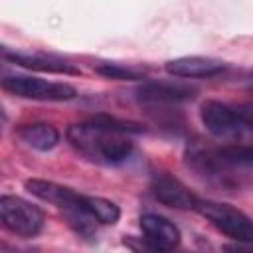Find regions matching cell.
I'll return each mask as SVG.
<instances>
[{"label": "cell", "mask_w": 253, "mask_h": 253, "mask_svg": "<svg viewBox=\"0 0 253 253\" xmlns=\"http://www.w3.org/2000/svg\"><path fill=\"white\" fill-rule=\"evenodd\" d=\"M200 117L208 132L213 136H231L243 126H253V113L229 107L221 101H206L200 107Z\"/></svg>", "instance_id": "cell-5"}, {"label": "cell", "mask_w": 253, "mask_h": 253, "mask_svg": "<svg viewBox=\"0 0 253 253\" xmlns=\"http://www.w3.org/2000/svg\"><path fill=\"white\" fill-rule=\"evenodd\" d=\"M0 217L8 231L22 235V237H34L43 229L45 215L43 211L20 198V196H2L0 198Z\"/></svg>", "instance_id": "cell-3"}, {"label": "cell", "mask_w": 253, "mask_h": 253, "mask_svg": "<svg viewBox=\"0 0 253 253\" xmlns=\"http://www.w3.org/2000/svg\"><path fill=\"white\" fill-rule=\"evenodd\" d=\"M138 99L146 103H182L188 99H194L198 89L184 85V83H172V81H148L142 83L138 89Z\"/></svg>", "instance_id": "cell-9"}, {"label": "cell", "mask_w": 253, "mask_h": 253, "mask_svg": "<svg viewBox=\"0 0 253 253\" xmlns=\"http://www.w3.org/2000/svg\"><path fill=\"white\" fill-rule=\"evenodd\" d=\"M67 138L85 156L107 164H119L132 152V142L126 138V134L113 132L93 119L69 126Z\"/></svg>", "instance_id": "cell-1"}, {"label": "cell", "mask_w": 253, "mask_h": 253, "mask_svg": "<svg viewBox=\"0 0 253 253\" xmlns=\"http://www.w3.org/2000/svg\"><path fill=\"white\" fill-rule=\"evenodd\" d=\"M140 229L144 233L142 245H128L136 253H170L180 245V229L158 213H144L140 217Z\"/></svg>", "instance_id": "cell-6"}, {"label": "cell", "mask_w": 253, "mask_h": 253, "mask_svg": "<svg viewBox=\"0 0 253 253\" xmlns=\"http://www.w3.org/2000/svg\"><path fill=\"white\" fill-rule=\"evenodd\" d=\"M249 85H251V87H253V73H251V75H249Z\"/></svg>", "instance_id": "cell-16"}, {"label": "cell", "mask_w": 253, "mask_h": 253, "mask_svg": "<svg viewBox=\"0 0 253 253\" xmlns=\"http://www.w3.org/2000/svg\"><path fill=\"white\" fill-rule=\"evenodd\" d=\"M196 210L213 227H217L223 235L231 237L233 241L253 243V219L247 213H243L241 210H237L229 204L211 202V200H198Z\"/></svg>", "instance_id": "cell-2"}, {"label": "cell", "mask_w": 253, "mask_h": 253, "mask_svg": "<svg viewBox=\"0 0 253 253\" xmlns=\"http://www.w3.org/2000/svg\"><path fill=\"white\" fill-rule=\"evenodd\" d=\"M223 253H253V245L251 243H227L223 245Z\"/></svg>", "instance_id": "cell-15"}, {"label": "cell", "mask_w": 253, "mask_h": 253, "mask_svg": "<svg viewBox=\"0 0 253 253\" xmlns=\"http://www.w3.org/2000/svg\"><path fill=\"white\" fill-rule=\"evenodd\" d=\"M164 69L174 77L204 79V77H213L221 73L225 69V61L215 57H204V55H186V57H176L166 61Z\"/></svg>", "instance_id": "cell-8"}, {"label": "cell", "mask_w": 253, "mask_h": 253, "mask_svg": "<svg viewBox=\"0 0 253 253\" xmlns=\"http://www.w3.org/2000/svg\"><path fill=\"white\" fill-rule=\"evenodd\" d=\"M2 55L20 65V67H26V69H34V71H42V73H59V75H79L81 71L65 61V59H59L55 55H45V53H22V51H14V53H8V51H2Z\"/></svg>", "instance_id": "cell-10"}, {"label": "cell", "mask_w": 253, "mask_h": 253, "mask_svg": "<svg viewBox=\"0 0 253 253\" xmlns=\"http://www.w3.org/2000/svg\"><path fill=\"white\" fill-rule=\"evenodd\" d=\"M2 89L16 95V97L34 99V101H71L77 95L75 87H71L69 83L45 81V79L26 77V75L4 77Z\"/></svg>", "instance_id": "cell-4"}, {"label": "cell", "mask_w": 253, "mask_h": 253, "mask_svg": "<svg viewBox=\"0 0 253 253\" xmlns=\"http://www.w3.org/2000/svg\"><path fill=\"white\" fill-rule=\"evenodd\" d=\"M18 136L36 150H51L59 142V132L49 123H30L18 128Z\"/></svg>", "instance_id": "cell-12"}, {"label": "cell", "mask_w": 253, "mask_h": 253, "mask_svg": "<svg viewBox=\"0 0 253 253\" xmlns=\"http://www.w3.org/2000/svg\"><path fill=\"white\" fill-rule=\"evenodd\" d=\"M95 71L107 79H117V81H136L146 75L142 67H132V65H123V63H99Z\"/></svg>", "instance_id": "cell-14"}, {"label": "cell", "mask_w": 253, "mask_h": 253, "mask_svg": "<svg viewBox=\"0 0 253 253\" xmlns=\"http://www.w3.org/2000/svg\"><path fill=\"white\" fill-rule=\"evenodd\" d=\"M150 192H152L154 200H158L160 204H164L168 208L196 210V206H198V198L194 196V192L182 180H178L176 176H172L168 172H158L152 176Z\"/></svg>", "instance_id": "cell-7"}, {"label": "cell", "mask_w": 253, "mask_h": 253, "mask_svg": "<svg viewBox=\"0 0 253 253\" xmlns=\"http://www.w3.org/2000/svg\"><path fill=\"white\" fill-rule=\"evenodd\" d=\"M26 190H28L30 194H34L36 198H40V200H43V202H49V204H53V206H57V208H61L63 211L73 210V208H79V202H81V194L73 192V190L67 188V186L49 182V180H40V178L26 180Z\"/></svg>", "instance_id": "cell-11"}, {"label": "cell", "mask_w": 253, "mask_h": 253, "mask_svg": "<svg viewBox=\"0 0 253 253\" xmlns=\"http://www.w3.org/2000/svg\"><path fill=\"white\" fill-rule=\"evenodd\" d=\"M79 208L85 213H89L95 221L105 223V225H115L119 221V217H121L119 206L115 202L99 198V196H81Z\"/></svg>", "instance_id": "cell-13"}]
</instances>
